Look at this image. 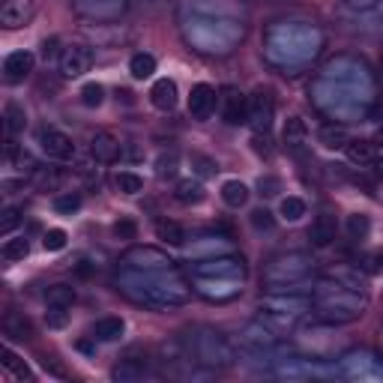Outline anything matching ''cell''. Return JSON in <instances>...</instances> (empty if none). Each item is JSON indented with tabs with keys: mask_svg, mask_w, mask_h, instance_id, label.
Instances as JSON below:
<instances>
[{
	"mask_svg": "<svg viewBox=\"0 0 383 383\" xmlns=\"http://www.w3.org/2000/svg\"><path fill=\"white\" fill-rule=\"evenodd\" d=\"M27 252H30V243H27L24 236H12V240H6L3 245H0L3 261H24Z\"/></svg>",
	"mask_w": 383,
	"mask_h": 383,
	"instance_id": "cell-35",
	"label": "cell"
},
{
	"mask_svg": "<svg viewBox=\"0 0 383 383\" xmlns=\"http://www.w3.org/2000/svg\"><path fill=\"white\" fill-rule=\"evenodd\" d=\"M279 213H281V218H285V222H299V218L306 216V200H303V198H297V195L281 198Z\"/></svg>",
	"mask_w": 383,
	"mask_h": 383,
	"instance_id": "cell-34",
	"label": "cell"
},
{
	"mask_svg": "<svg viewBox=\"0 0 383 383\" xmlns=\"http://www.w3.org/2000/svg\"><path fill=\"white\" fill-rule=\"evenodd\" d=\"M359 267L366 270V276H383V249H371L362 254Z\"/></svg>",
	"mask_w": 383,
	"mask_h": 383,
	"instance_id": "cell-40",
	"label": "cell"
},
{
	"mask_svg": "<svg viewBox=\"0 0 383 383\" xmlns=\"http://www.w3.org/2000/svg\"><path fill=\"white\" fill-rule=\"evenodd\" d=\"M123 263L132 270H171L174 267V261H171L165 252L150 249V245H135V249H129L123 254Z\"/></svg>",
	"mask_w": 383,
	"mask_h": 383,
	"instance_id": "cell-10",
	"label": "cell"
},
{
	"mask_svg": "<svg viewBox=\"0 0 383 383\" xmlns=\"http://www.w3.org/2000/svg\"><path fill=\"white\" fill-rule=\"evenodd\" d=\"M57 180H60V177L54 174V171H42V168L36 171V183H39L42 189H54V186H57Z\"/></svg>",
	"mask_w": 383,
	"mask_h": 383,
	"instance_id": "cell-51",
	"label": "cell"
},
{
	"mask_svg": "<svg viewBox=\"0 0 383 383\" xmlns=\"http://www.w3.org/2000/svg\"><path fill=\"white\" fill-rule=\"evenodd\" d=\"M222 200L227 207L240 209V207L249 204V189H245V183H240V180H227L222 186Z\"/></svg>",
	"mask_w": 383,
	"mask_h": 383,
	"instance_id": "cell-29",
	"label": "cell"
},
{
	"mask_svg": "<svg viewBox=\"0 0 383 383\" xmlns=\"http://www.w3.org/2000/svg\"><path fill=\"white\" fill-rule=\"evenodd\" d=\"M33 15V0H0V24L6 30H18L30 21Z\"/></svg>",
	"mask_w": 383,
	"mask_h": 383,
	"instance_id": "cell-14",
	"label": "cell"
},
{
	"mask_svg": "<svg viewBox=\"0 0 383 383\" xmlns=\"http://www.w3.org/2000/svg\"><path fill=\"white\" fill-rule=\"evenodd\" d=\"M216 108V90L209 84H195L189 93V114L195 120H207Z\"/></svg>",
	"mask_w": 383,
	"mask_h": 383,
	"instance_id": "cell-16",
	"label": "cell"
},
{
	"mask_svg": "<svg viewBox=\"0 0 383 383\" xmlns=\"http://www.w3.org/2000/svg\"><path fill=\"white\" fill-rule=\"evenodd\" d=\"M177 168H180V159H177V153L171 150V153H162L159 162H156V174L159 180H171L177 174Z\"/></svg>",
	"mask_w": 383,
	"mask_h": 383,
	"instance_id": "cell-41",
	"label": "cell"
},
{
	"mask_svg": "<svg viewBox=\"0 0 383 383\" xmlns=\"http://www.w3.org/2000/svg\"><path fill=\"white\" fill-rule=\"evenodd\" d=\"M204 249H209V252H218V254H227L231 252V243L225 240V236H200L198 243H192L189 245V258H200V252Z\"/></svg>",
	"mask_w": 383,
	"mask_h": 383,
	"instance_id": "cell-30",
	"label": "cell"
},
{
	"mask_svg": "<svg viewBox=\"0 0 383 383\" xmlns=\"http://www.w3.org/2000/svg\"><path fill=\"white\" fill-rule=\"evenodd\" d=\"M90 153H93L96 162L111 165V162L120 159V141H117L111 132H96L93 138H90Z\"/></svg>",
	"mask_w": 383,
	"mask_h": 383,
	"instance_id": "cell-17",
	"label": "cell"
},
{
	"mask_svg": "<svg viewBox=\"0 0 383 383\" xmlns=\"http://www.w3.org/2000/svg\"><path fill=\"white\" fill-rule=\"evenodd\" d=\"M129 72H132V78L135 81H144V78H150L153 72H156V57L153 54H132V60H129Z\"/></svg>",
	"mask_w": 383,
	"mask_h": 383,
	"instance_id": "cell-32",
	"label": "cell"
},
{
	"mask_svg": "<svg viewBox=\"0 0 383 383\" xmlns=\"http://www.w3.org/2000/svg\"><path fill=\"white\" fill-rule=\"evenodd\" d=\"M180 339H183L189 359L207 371L231 368L234 359H236L231 342H227L218 330H213V326H195V330H189L186 335H180Z\"/></svg>",
	"mask_w": 383,
	"mask_h": 383,
	"instance_id": "cell-3",
	"label": "cell"
},
{
	"mask_svg": "<svg viewBox=\"0 0 383 383\" xmlns=\"http://www.w3.org/2000/svg\"><path fill=\"white\" fill-rule=\"evenodd\" d=\"M0 362H3V368H9L15 377H21V380H30V368H27L24 362L18 359V357H15V353L9 351V348L3 351V359H0Z\"/></svg>",
	"mask_w": 383,
	"mask_h": 383,
	"instance_id": "cell-44",
	"label": "cell"
},
{
	"mask_svg": "<svg viewBox=\"0 0 383 383\" xmlns=\"http://www.w3.org/2000/svg\"><path fill=\"white\" fill-rule=\"evenodd\" d=\"M344 153H348V159L353 165H371V162H375V144L362 141V138H353L344 144Z\"/></svg>",
	"mask_w": 383,
	"mask_h": 383,
	"instance_id": "cell-26",
	"label": "cell"
},
{
	"mask_svg": "<svg viewBox=\"0 0 383 383\" xmlns=\"http://www.w3.org/2000/svg\"><path fill=\"white\" fill-rule=\"evenodd\" d=\"M3 126H6L9 138H12V135H18V132H24L27 114H24V108L18 105V102H6V108H3Z\"/></svg>",
	"mask_w": 383,
	"mask_h": 383,
	"instance_id": "cell-28",
	"label": "cell"
},
{
	"mask_svg": "<svg viewBox=\"0 0 383 383\" xmlns=\"http://www.w3.org/2000/svg\"><path fill=\"white\" fill-rule=\"evenodd\" d=\"M371 165H375V174L383 180V156H375V162H371Z\"/></svg>",
	"mask_w": 383,
	"mask_h": 383,
	"instance_id": "cell-56",
	"label": "cell"
},
{
	"mask_svg": "<svg viewBox=\"0 0 383 383\" xmlns=\"http://www.w3.org/2000/svg\"><path fill=\"white\" fill-rule=\"evenodd\" d=\"M351 6H357V9H366V6H375L377 0H348Z\"/></svg>",
	"mask_w": 383,
	"mask_h": 383,
	"instance_id": "cell-55",
	"label": "cell"
},
{
	"mask_svg": "<svg viewBox=\"0 0 383 383\" xmlns=\"http://www.w3.org/2000/svg\"><path fill=\"white\" fill-rule=\"evenodd\" d=\"M261 308H270V312H281V315H306L312 312V297L303 294H290V290H270V297L261 299Z\"/></svg>",
	"mask_w": 383,
	"mask_h": 383,
	"instance_id": "cell-8",
	"label": "cell"
},
{
	"mask_svg": "<svg viewBox=\"0 0 383 383\" xmlns=\"http://www.w3.org/2000/svg\"><path fill=\"white\" fill-rule=\"evenodd\" d=\"M222 117L227 126L249 123V96H243L236 87H225L222 93Z\"/></svg>",
	"mask_w": 383,
	"mask_h": 383,
	"instance_id": "cell-13",
	"label": "cell"
},
{
	"mask_svg": "<svg viewBox=\"0 0 383 383\" xmlns=\"http://www.w3.org/2000/svg\"><path fill=\"white\" fill-rule=\"evenodd\" d=\"M3 335L6 339H12V342H30L36 330H33V324H30V317H24L21 312H6L3 317Z\"/></svg>",
	"mask_w": 383,
	"mask_h": 383,
	"instance_id": "cell-19",
	"label": "cell"
},
{
	"mask_svg": "<svg viewBox=\"0 0 383 383\" xmlns=\"http://www.w3.org/2000/svg\"><path fill=\"white\" fill-rule=\"evenodd\" d=\"M45 303L72 308V303H75V288H69V285H48V288H45Z\"/></svg>",
	"mask_w": 383,
	"mask_h": 383,
	"instance_id": "cell-31",
	"label": "cell"
},
{
	"mask_svg": "<svg viewBox=\"0 0 383 383\" xmlns=\"http://www.w3.org/2000/svg\"><path fill=\"white\" fill-rule=\"evenodd\" d=\"M368 231H371V218L366 213L348 216V236H351V240H366Z\"/></svg>",
	"mask_w": 383,
	"mask_h": 383,
	"instance_id": "cell-36",
	"label": "cell"
},
{
	"mask_svg": "<svg viewBox=\"0 0 383 383\" xmlns=\"http://www.w3.org/2000/svg\"><path fill=\"white\" fill-rule=\"evenodd\" d=\"M18 222H21V209H18V207H6V209H3V216H0V234L9 236V234H12V227H15Z\"/></svg>",
	"mask_w": 383,
	"mask_h": 383,
	"instance_id": "cell-47",
	"label": "cell"
},
{
	"mask_svg": "<svg viewBox=\"0 0 383 383\" xmlns=\"http://www.w3.org/2000/svg\"><path fill=\"white\" fill-rule=\"evenodd\" d=\"M72 6L81 18H90V21H117L126 12L129 0H72Z\"/></svg>",
	"mask_w": 383,
	"mask_h": 383,
	"instance_id": "cell-6",
	"label": "cell"
},
{
	"mask_svg": "<svg viewBox=\"0 0 383 383\" xmlns=\"http://www.w3.org/2000/svg\"><path fill=\"white\" fill-rule=\"evenodd\" d=\"M156 236L162 243H168V245H186L183 225L171 222V218H159V222H156Z\"/></svg>",
	"mask_w": 383,
	"mask_h": 383,
	"instance_id": "cell-27",
	"label": "cell"
},
{
	"mask_svg": "<svg viewBox=\"0 0 383 383\" xmlns=\"http://www.w3.org/2000/svg\"><path fill=\"white\" fill-rule=\"evenodd\" d=\"M375 144H377V147H383V129L377 132V138H375Z\"/></svg>",
	"mask_w": 383,
	"mask_h": 383,
	"instance_id": "cell-57",
	"label": "cell"
},
{
	"mask_svg": "<svg viewBox=\"0 0 383 383\" xmlns=\"http://www.w3.org/2000/svg\"><path fill=\"white\" fill-rule=\"evenodd\" d=\"M75 272H78L81 279H90V272H93V267H90L87 261H78V263H75Z\"/></svg>",
	"mask_w": 383,
	"mask_h": 383,
	"instance_id": "cell-54",
	"label": "cell"
},
{
	"mask_svg": "<svg viewBox=\"0 0 383 383\" xmlns=\"http://www.w3.org/2000/svg\"><path fill=\"white\" fill-rule=\"evenodd\" d=\"M249 218H252V227H254V231H272V227H276V218H272L270 209H254Z\"/></svg>",
	"mask_w": 383,
	"mask_h": 383,
	"instance_id": "cell-48",
	"label": "cell"
},
{
	"mask_svg": "<svg viewBox=\"0 0 383 383\" xmlns=\"http://www.w3.org/2000/svg\"><path fill=\"white\" fill-rule=\"evenodd\" d=\"M111 234L117 240H138V225H135L132 218H120V222H114Z\"/></svg>",
	"mask_w": 383,
	"mask_h": 383,
	"instance_id": "cell-46",
	"label": "cell"
},
{
	"mask_svg": "<svg viewBox=\"0 0 383 383\" xmlns=\"http://www.w3.org/2000/svg\"><path fill=\"white\" fill-rule=\"evenodd\" d=\"M317 141H321L324 147H330V150H339L351 138H348V132H344V126H324V129L317 132Z\"/></svg>",
	"mask_w": 383,
	"mask_h": 383,
	"instance_id": "cell-33",
	"label": "cell"
},
{
	"mask_svg": "<svg viewBox=\"0 0 383 383\" xmlns=\"http://www.w3.org/2000/svg\"><path fill=\"white\" fill-rule=\"evenodd\" d=\"M195 276L207 279H243L245 276V261L236 254H216L195 263Z\"/></svg>",
	"mask_w": 383,
	"mask_h": 383,
	"instance_id": "cell-5",
	"label": "cell"
},
{
	"mask_svg": "<svg viewBox=\"0 0 383 383\" xmlns=\"http://www.w3.org/2000/svg\"><path fill=\"white\" fill-rule=\"evenodd\" d=\"M281 141H285L290 150H299L308 141V129H306L303 117H290V120L285 123V129H281Z\"/></svg>",
	"mask_w": 383,
	"mask_h": 383,
	"instance_id": "cell-23",
	"label": "cell"
},
{
	"mask_svg": "<svg viewBox=\"0 0 383 383\" xmlns=\"http://www.w3.org/2000/svg\"><path fill=\"white\" fill-rule=\"evenodd\" d=\"M312 306H315V312L321 315V321H326V324H353L366 315L368 299H366V294H359V290L324 276L315 285Z\"/></svg>",
	"mask_w": 383,
	"mask_h": 383,
	"instance_id": "cell-2",
	"label": "cell"
},
{
	"mask_svg": "<svg viewBox=\"0 0 383 383\" xmlns=\"http://www.w3.org/2000/svg\"><path fill=\"white\" fill-rule=\"evenodd\" d=\"M9 156H12V162H15V165L21 168V171H33V168H36L30 153H27V150H15L12 144H9Z\"/></svg>",
	"mask_w": 383,
	"mask_h": 383,
	"instance_id": "cell-50",
	"label": "cell"
},
{
	"mask_svg": "<svg viewBox=\"0 0 383 383\" xmlns=\"http://www.w3.org/2000/svg\"><path fill=\"white\" fill-rule=\"evenodd\" d=\"M272 117H276V102H272V96H270V90H263L258 87L254 93L249 96V126L254 132H263L267 135L270 132V126H272Z\"/></svg>",
	"mask_w": 383,
	"mask_h": 383,
	"instance_id": "cell-7",
	"label": "cell"
},
{
	"mask_svg": "<svg viewBox=\"0 0 383 383\" xmlns=\"http://www.w3.org/2000/svg\"><path fill=\"white\" fill-rule=\"evenodd\" d=\"M114 183H117V189H120L123 195H138V192H144V180L135 174V171H120Z\"/></svg>",
	"mask_w": 383,
	"mask_h": 383,
	"instance_id": "cell-37",
	"label": "cell"
},
{
	"mask_svg": "<svg viewBox=\"0 0 383 383\" xmlns=\"http://www.w3.org/2000/svg\"><path fill=\"white\" fill-rule=\"evenodd\" d=\"M33 54L30 51H12L6 54L3 60V78L9 81V84H21V81L33 72Z\"/></svg>",
	"mask_w": 383,
	"mask_h": 383,
	"instance_id": "cell-15",
	"label": "cell"
},
{
	"mask_svg": "<svg viewBox=\"0 0 383 383\" xmlns=\"http://www.w3.org/2000/svg\"><path fill=\"white\" fill-rule=\"evenodd\" d=\"M308 240H312V245H317V249L333 245L335 243V218L330 213H321L312 222V227H308Z\"/></svg>",
	"mask_w": 383,
	"mask_h": 383,
	"instance_id": "cell-20",
	"label": "cell"
},
{
	"mask_svg": "<svg viewBox=\"0 0 383 383\" xmlns=\"http://www.w3.org/2000/svg\"><path fill=\"white\" fill-rule=\"evenodd\" d=\"M45 321H48L51 330H63V326L69 324V308H63V306H48V312H45Z\"/></svg>",
	"mask_w": 383,
	"mask_h": 383,
	"instance_id": "cell-45",
	"label": "cell"
},
{
	"mask_svg": "<svg viewBox=\"0 0 383 383\" xmlns=\"http://www.w3.org/2000/svg\"><path fill=\"white\" fill-rule=\"evenodd\" d=\"M39 147L48 159H57V162L75 159V144H72L69 135H63L60 129H42L39 132Z\"/></svg>",
	"mask_w": 383,
	"mask_h": 383,
	"instance_id": "cell-12",
	"label": "cell"
},
{
	"mask_svg": "<svg viewBox=\"0 0 383 383\" xmlns=\"http://www.w3.org/2000/svg\"><path fill=\"white\" fill-rule=\"evenodd\" d=\"M330 279H335V281H342V285H348V288H353V290H359V294H366V270H353V267H335V270H330L326 272Z\"/></svg>",
	"mask_w": 383,
	"mask_h": 383,
	"instance_id": "cell-24",
	"label": "cell"
},
{
	"mask_svg": "<svg viewBox=\"0 0 383 383\" xmlns=\"http://www.w3.org/2000/svg\"><path fill=\"white\" fill-rule=\"evenodd\" d=\"M42 366L48 368L51 375H57V377H66V368H63V366H60V362L54 359V357H45V359H42Z\"/></svg>",
	"mask_w": 383,
	"mask_h": 383,
	"instance_id": "cell-53",
	"label": "cell"
},
{
	"mask_svg": "<svg viewBox=\"0 0 383 383\" xmlns=\"http://www.w3.org/2000/svg\"><path fill=\"white\" fill-rule=\"evenodd\" d=\"M60 75L63 78H81L84 72H90L93 66V51L87 48V45H69V48L60 51Z\"/></svg>",
	"mask_w": 383,
	"mask_h": 383,
	"instance_id": "cell-9",
	"label": "cell"
},
{
	"mask_svg": "<svg viewBox=\"0 0 383 383\" xmlns=\"http://www.w3.org/2000/svg\"><path fill=\"white\" fill-rule=\"evenodd\" d=\"M66 231L63 227H51V231H45L42 236V245H45V252H60V249H66Z\"/></svg>",
	"mask_w": 383,
	"mask_h": 383,
	"instance_id": "cell-43",
	"label": "cell"
},
{
	"mask_svg": "<svg viewBox=\"0 0 383 383\" xmlns=\"http://www.w3.org/2000/svg\"><path fill=\"white\" fill-rule=\"evenodd\" d=\"M174 195H177V200L180 204H186V207H192V204H200V200L207 198V192H204V183L200 180H180L177 183V189H174Z\"/></svg>",
	"mask_w": 383,
	"mask_h": 383,
	"instance_id": "cell-25",
	"label": "cell"
},
{
	"mask_svg": "<svg viewBox=\"0 0 383 383\" xmlns=\"http://www.w3.org/2000/svg\"><path fill=\"white\" fill-rule=\"evenodd\" d=\"M42 57H45V63H54V60H60V54H57V39H48V42H42Z\"/></svg>",
	"mask_w": 383,
	"mask_h": 383,
	"instance_id": "cell-52",
	"label": "cell"
},
{
	"mask_svg": "<svg viewBox=\"0 0 383 383\" xmlns=\"http://www.w3.org/2000/svg\"><path fill=\"white\" fill-rule=\"evenodd\" d=\"M240 281L243 279H207V276H195V290L207 299H216V303H225V299H234L240 294Z\"/></svg>",
	"mask_w": 383,
	"mask_h": 383,
	"instance_id": "cell-11",
	"label": "cell"
},
{
	"mask_svg": "<svg viewBox=\"0 0 383 383\" xmlns=\"http://www.w3.org/2000/svg\"><path fill=\"white\" fill-rule=\"evenodd\" d=\"M315 270V258L308 252H288V254H276L267 267H263V281L270 290H290L297 294V285L312 276Z\"/></svg>",
	"mask_w": 383,
	"mask_h": 383,
	"instance_id": "cell-4",
	"label": "cell"
},
{
	"mask_svg": "<svg viewBox=\"0 0 383 383\" xmlns=\"http://www.w3.org/2000/svg\"><path fill=\"white\" fill-rule=\"evenodd\" d=\"M81 102H84L87 108H99L105 102V87L96 84V81H90V84L81 87Z\"/></svg>",
	"mask_w": 383,
	"mask_h": 383,
	"instance_id": "cell-38",
	"label": "cell"
},
{
	"mask_svg": "<svg viewBox=\"0 0 383 383\" xmlns=\"http://www.w3.org/2000/svg\"><path fill=\"white\" fill-rule=\"evenodd\" d=\"M123 333H126L123 317H114V315L99 317V321L90 326V339L93 342H117V339H123Z\"/></svg>",
	"mask_w": 383,
	"mask_h": 383,
	"instance_id": "cell-18",
	"label": "cell"
},
{
	"mask_svg": "<svg viewBox=\"0 0 383 383\" xmlns=\"http://www.w3.org/2000/svg\"><path fill=\"white\" fill-rule=\"evenodd\" d=\"M258 192L263 198H276L279 192H281V180L279 177H261L258 180Z\"/></svg>",
	"mask_w": 383,
	"mask_h": 383,
	"instance_id": "cell-49",
	"label": "cell"
},
{
	"mask_svg": "<svg viewBox=\"0 0 383 383\" xmlns=\"http://www.w3.org/2000/svg\"><path fill=\"white\" fill-rule=\"evenodd\" d=\"M150 102L159 108V111H174L177 108V84L171 78H159L150 90Z\"/></svg>",
	"mask_w": 383,
	"mask_h": 383,
	"instance_id": "cell-21",
	"label": "cell"
},
{
	"mask_svg": "<svg viewBox=\"0 0 383 383\" xmlns=\"http://www.w3.org/2000/svg\"><path fill=\"white\" fill-rule=\"evenodd\" d=\"M54 209H57L60 216H72L81 209V195H75V192H66V195H57L54 198Z\"/></svg>",
	"mask_w": 383,
	"mask_h": 383,
	"instance_id": "cell-42",
	"label": "cell"
},
{
	"mask_svg": "<svg viewBox=\"0 0 383 383\" xmlns=\"http://www.w3.org/2000/svg\"><path fill=\"white\" fill-rule=\"evenodd\" d=\"M141 377H144V362L141 359H132V357L120 359L111 368V380H117V383H138Z\"/></svg>",
	"mask_w": 383,
	"mask_h": 383,
	"instance_id": "cell-22",
	"label": "cell"
},
{
	"mask_svg": "<svg viewBox=\"0 0 383 383\" xmlns=\"http://www.w3.org/2000/svg\"><path fill=\"white\" fill-rule=\"evenodd\" d=\"M189 162H192V171H195L198 177H213L216 171H218V165H216V159H209V156H204V153H192L189 156Z\"/></svg>",
	"mask_w": 383,
	"mask_h": 383,
	"instance_id": "cell-39",
	"label": "cell"
},
{
	"mask_svg": "<svg viewBox=\"0 0 383 383\" xmlns=\"http://www.w3.org/2000/svg\"><path fill=\"white\" fill-rule=\"evenodd\" d=\"M117 290L123 297H129L132 303L147 306V308H171V306H183L189 299V285L180 272L171 270H132L126 267L123 272H117L114 279Z\"/></svg>",
	"mask_w": 383,
	"mask_h": 383,
	"instance_id": "cell-1",
	"label": "cell"
}]
</instances>
